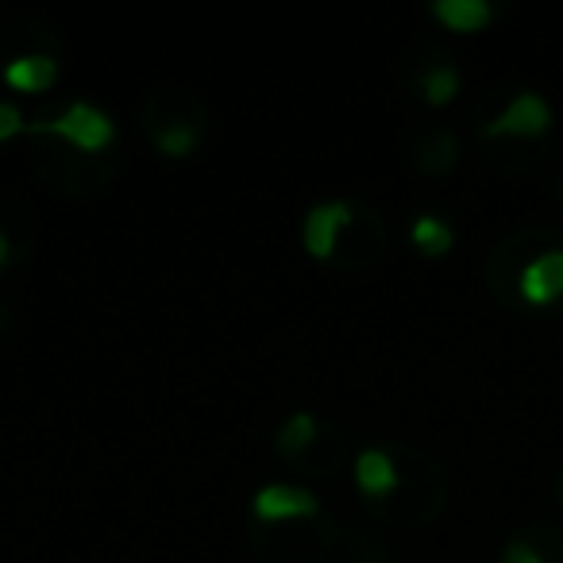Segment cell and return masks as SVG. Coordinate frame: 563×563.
<instances>
[{
    "label": "cell",
    "instance_id": "6da1fadb",
    "mask_svg": "<svg viewBox=\"0 0 563 563\" xmlns=\"http://www.w3.org/2000/svg\"><path fill=\"white\" fill-rule=\"evenodd\" d=\"M27 132H35V135H63V140H70L78 151H101V147H109V143H112L117 128H112V120L104 117L101 109L78 101V104H70L63 117L35 120V124H27Z\"/></svg>",
    "mask_w": 563,
    "mask_h": 563
},
{
    "label": "cell",
    "instance_id": "7a4b0ae2",
    "mask_svg": "<svg viewBox=\"0 0 563 563\" xmlns=\"http://www.w3.org/2000/svg\"><path fill=\"white\" fill-rule=\"evenodd\" d=\"M552 128V109L540 93H517L501 109V117L486 128V135H517V140H537Z\"/></svg>",
    "mask_w": 563,
    "mask_h": 563
},
{
    "label": "cell",
    "instance_id": "3957f363",
    "mask_svg": "<svg viewBox=\"0 0 563 563\" xmlns=\"http://www.w3.org/2000/svg\"><path fill=\"white\" fill-rule=\"evenodd\" d=\"M352 224V205L344 201H324L317 209H309L306 224H301V243L313 258H329L336 251L340 232Z\"/></svg>",
    "mask_w": 563,
    "mask_h": 563
},
{
    "label": "cell",
    "instance_id": "277c9868",
    "mask_svg": "<svg viewBox=\"0 0 563 563\" xmlns=\"http://www.w3.org/2000/svg\"><path fill=\"white\" fill-rule=\"evenodd\" d=\"M251 514H255L258 521H294V517H313L317 498L309 490H301V486L271 483L255 494Z\"/></svg>",
    "mask_w": 563,
    "mask_h": 563
},
{
    "label": "cell",
    "instance_id": "5b68a950",
    "mask_svg": "<svg viewBox=\"0 0 563 563\" xmlns=\"http://www.w3.org/2000/svg\"><path fill=\"white\" fill-rule=\"evenodd\" d=\"M563 294V251H544L521 271V298L529 306H552Z\"/></svg>",
    "mask_w": 563,
    "mask_h": 563
},
{
    "label": "cell",
    "instance_id": "8992f818",
    "mask_svg": "<svg viewBox=\"0 0 563 563\" xmlns=\"http://www.w3.org/2000/svg\"><path fill=\"white\" fill-rule=\"evenodd\" d=\"M58 81V63L51 55H20L4 66V86L16 93H43Z\"/></svg>",
    "mask_w": 563,
    "mask_h": 563
},
{
    "label": "cell",
    "instance_id": "52a82bcc",
    "mask_svg": "<svg viewBox=\"0 0 563 563\" xmlns=\"http://www.w3.org/2000/svg\"><path fill=\"white\" fill-rule=\"evenodd\" d=\"M432 16H437L448 32L475 35L494 20V9L486 0H437V4H432Z\"/></svg>",
    "mask_w": 563,
    "mask_h": 563
},
{
    "label": "cell",
    "instance_id": "ba28073f",
    "mask_svg": "<svg viewBox=\"0 0 563 563\" xmlns=\"http://www.w3.org/2000/svg\"><path fill=\"white\" fill-rule=\"evenodd\" d=\"M355 483H360V490L367 494V498H386V494L398 486V467H394V460L386 452L367 448V452H360V460H355Z\"/></svg>",
    "mask_w": 563,
    "mask_h": 563
},
{
    "label": "cell",
    "instance_id": "9c48e42d",
    "mask_svg": "<svg viewBox=\"0 0 563 563\" xmlns=\"http://www.w3.org/2000/svg\"><path fill=\"white\" fill-rule=\"evenodd\" d=\"M413 243H417V251L421 255H429V258H440V255H448L452 251V228L444 224L440 217H417V224H413Z\"/></svg>",
    "mask_w": 563,
    "mask_h": 563
},
{
    "label": "cell",
    "instance_id": "30bf717a",
    "mask_svg": "<svg viewBox=\"0 0 563 563\" xmlns=\"http://www.w3.org/2000/svg\"><path fill=\"white\" fill-rule=\"evenodd\" d=\"M313 440H317V421L309 413H298L286 421V429L278 432L274 444H278V452H286V455H301Z\"/></svg>",
    "mask_w": 563,
    "mask_h": 563
},
{
    "label": "cell",
    "instance_id": "8fae6325",
    "mask_svg": "<svg viewBox=\"0 0 563 563\" xmlns=\"http://www.w3.org/2000/svg\"><path fill=\"white\" fill-rule=\"evenodd\" d=\"M421 93L429 104H448L455 93H460V74L452 66H437L421 78Z\"/></svg>",
    "mask_w": 563,
    "mask_h": 563
},
{
    "label": "cell",
    "instance_id": "7c38bea8",
    "mask_svg": "<svg viewBox=\"0 0 563 563\" xmlns=\"http://www.w3.org/2000/svg\"><path fill=\"white\" fill-rule=\"evenodd\" d=\"M197 143V132L189 124H170L166 132H158V151L170 158H186Z\"/></svg>",
    "mask_w": 563,
    "mask_h": 563
},
{
    "label": "cell",
    "instance_id": "4fadbf2b",
    "mask_svg": "<svg viewBox=\"0 0 563 563\" xmlns=\"http://www.w3.org/2000/svg\"><path fill=\"white\" fill-rule=\"evenodd\" d=\"M20 132H27L24 117H20L12 104H0V143L12 140V135H20Z\"/></svg>",
    "mask_w": 563,
    "mask_h": 563
},
{
    "label": "cell",
    "instance_id": "5bb4252c",
    "mask_svg": "<svg viewBox=\"0 0 563 563\" xmlns=\"http://www.w3.org/2000/svg\"><path fill=\"white\" fill-rule=\"evenodd\" d=\"M501 563H544V560L537 555V548H529L525 540H514V544L506 548V560Z\"/></svg>",
    "mask_w": 563,
    "mask_h": 563
},
{
    "label": "cell",
    "instance_id": "9a60e30c",
    "mask_svg": "<svg viewBox=\"0 0 563 563\" xmlns=\"http://www.w3.org/2000/svg\"><path fill=\"white\" fill-rule=\"evenodd\" d=\"M4 263H9V235L0 232V266H4Z\"/></svg>",
    "mask_w": 563,
    "mask_h": 563
}]
</instances>
